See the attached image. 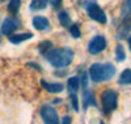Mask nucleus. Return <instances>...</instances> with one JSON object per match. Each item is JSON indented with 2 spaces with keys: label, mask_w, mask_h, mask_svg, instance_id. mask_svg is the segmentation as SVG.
Masks as SVG:
<instances>
[{
  "label": "nucleus",
  "mask_w": 131,
  "mask_h": 124,
  "mask_svg": "<svg viewBox=\"0 0 131 124\" xmlns=\"http://www.w3.org/2000/svg\"><path fill=\"white\" fill-rule=\"evenodd\" d=\"M115 58H117V61H125L126 52H125V48H123L122 44H117V47H115Z\"/></svg>",
  "instance_id": "nucleus-17"
},
{
  "label": "nucleus",
  "mask_w": 131,
  "mask_h": 124,
  "mask_svg": "<svg viewBox=\"0 0 131 124\" xmlns=\"http://www.w3.org/2000/svg\"><path fill=\"white\" fill-rule=\"evenodd\" d=\"M128 44H130V48H131V37L128 38Z\"/></svg>",
  "instance_id": "nucleus-24"
},
{
  "label": "nucleus",
  "mask_w": 131,
  "mask_h": 124,
  "mask_svg": "<svg viewBox=\"0 0 131 124\" xmlns=\"http://www.w3.org/2000/svg\"><path fill=\"white\" fill-rule=\"evenodd\" d=\"M83 101H84V107L86 108L89 105L92 106H96V101H94V97H93V93L92 90H84L83 92Z\"/></svg>",
  "instance_id": "nucleus-12"
},
{
  "label": "nucleus",
  "mask_w": 131,
  "mask_h": 124,
  "mask_svg": "<svg viewBox=\"0 0 131 124\" xmlns=\"http://www.w3.org/2000/svg\"><path fill=\"white\" fill-rule=\"evenodd\" d=\"M41 116L45 124H60L57 111L51 105H43L41 107Z\"/></svg>",
  "instance_id": "nucleus-6"
},
{
  "label": "nucleus",
  "mask_w": 131,
  "mask_h": 124,
  "mask_svg": "<svg viewBox=\"0 0 131 124\" xmlns=\"http://www.w3.org/2000/svg\"><path fill=\"white\" fill-rule=\"evenodd\" d=\"M49 4V0H31L30 3V10H41L45 9Z\"/></svg>",
  "instance_id": "nucleus-14"
},
{
  "label": "nucleus",
  "mask_w": 131,
  "mask_h": 124,
  "mask_svg": "<svg viewBox=\"0 0 131 124\" xmlns=\"http://www.w3.org/2000/svg\"><path fill=\"white\" fill-rule=\"evenodd\" d=\"M58 20H59V22H60L62 26H70V24H71V17H70V15H68L67 12H64V10L59 12Z\"/></svg>",
  "instance_id": "nucleus-16"
},
{
  "label": "nucleus",
  "mask_w": 131,
  "mask_h": 124,
  "mask_svg": "<svg viewBox=\"0 0 131 124\" xmlns=\"http://www.w3.org/2000/svg\"><path fill=\"white\" fill-rule=\"evenodd\" d=\"M30 38H33L31 33H23V34L10 35V37H9V41L12 42V43H15V44H17V43H21V42H24V41H28V39H30Z\"/></svg>",
  "instance_id": "nucleus-13"
},
{
  "label": "nucleus",
  "mask_w": 131,
  "mask_h": 124,
  "mask_svg": "<svg viewBox=\"0 0 131 124\" xmlns=\"http://www.w3.org/2000/svg\"><path fill=\"white\" fill-rule=\"evenodd\" d=\"M100 124H104V123H100Z\"/></svg>",
  "instance_id": "nucleus-25"
},
{
  "label": "nucleus",
  "mask_w": 131,
  "mask_h": 124,
  "mask_svg": "<svg viewBox=\"0 0 131 124\" xmlns=\"http://www.w3.org/2000/svg\"><path fill=\"white\" fill-rule=\"evenodd\" d=\"M119 84L121 85H128L131 84V69H125L121 76H119Z\"/></svg>",
  "instance_id": "nucleus-15"
},
{
  "label": "nucleus",
  "mask_w": 131,
  "mask_h": 124,
  "mask_svg": "<svg viewBox=\"0 0 131 124\" xmlns=\"http://www.w3.org/2000/svg\"><path fill=\"white\" fill-rule=\"evenodd\" d=\"M70 99H71V103H72V107L75 108V111H79V101H78L76 94H70Z\"/></svg>",
  "instance_id": "nucleus-21"
},
{
  "label": "nucleus",
  "mask_w": 131,
  "mask_h": 124,
  "mask_svg": "<svg viewBox=\"0 0 131 124\" xmlns=\"http://www.w3.org/2000/svg\"><path fill=\"white\" fill-rule=\"evenodd\" d=\"M60 124H71V118L70 116H64L62 119V123Z\"/></svg>",
  "instance_id": "nucleus-23"
},
{
  "label": "nucleus",
  "mask_w": 131,
  "mask_h": 124,
  "mask_svg": "<svg viewBox=\"0 0 131 124\" xmlns=\"http://www.w3.org/2000/svg\"><path fill=\"white\" fill-rule=\"evenodd\" d=\"M20 26V24L15 20V18H10V17H7L4 21H3V25H2V33L4 35H8L10 37L16 31V29Z\"/></svg>",
  "instance_id": "nucleus-8"
},
{
  "label": "nucleus",
  "mask_w": 131,
  "mask_h": 124,
  "mask_svg": "<svg viewBox=\"0 0 131 124\" xmlns=\"http://www.w3.org/2000/svg\"><path fill=\"white\" fill-rule=\"evenodd\" d=\"M68 30H70L71 35H72L73 38H80V35H81V31H80V26H79L78 24H73V25H71Z\"/></svg>",
  "instance_id": "nucleus-20"
},
{
  "label": "nucleus",
  "mask_w": 131,
  "mask_h": 124,
  "mask_svg": "<svg viewBox=\"0 0 131 124\" xmlns=\"http://www.w3.org/2000/svg\"><path fill=\"white\" fill-rule=\"evenodd\" d=\"M62 2L63 0H51V5L55 9H59V7L62 5Z\"/></svg>",
  "instance_id": "nucleus-22"
},
{
  "label": "nucleus",
  "mask_w": 131,
  "mask_h": 124,
  "mask_svg": "<svg viewBox=\"0 0 131 124\" xmlns=\"http://www.w3.org/2000/svg\"><path fill=\"white\" fill-rule=\"evenodd\" d=\"M20 5H21V0H10L9 4H8V10L10 13L16 15L20 9Z\"/></svg>",
  "instance_id": "nucleus-19"
},
{
  "label": "nucleus",
  "mask_w": 131,
  "mask_h": 124,
  "mask_svg": "<svg viewBox=\"0 0 131 124\" xmlns=\"http://www.w3.org/2000/svg\"><path fill=\"white\" fill-rule=\"evenodd\" d=\"M41 84L49 93H52V94L60 93V92H63V89H64V85L60 84V82H46L45 80H41Z\"/></svg>",
  "instance_id": "nucleus-9"
},
{
  "label": "nucleus",
  "mask_w": 131,
  "mask_h": 124,
  "mask_svg": "<svg viewBox=\"0 0 131 124\" xmlns=\"http://www.w3.org/2000/svg\"><path fill=\"white\" fill-rule=\"evenodd\" d=\"M49 63L55 68H64L72 63L73 60V51L68 47L63 48H54L47 54Z\"/></svg>",
  "instance_id": "nucleus-2"
},
{
  "label": "nucleus",
  "mask_w": 131,
  "mask_h": 124,
  "mask_svg": "<svg viewBox=\"0 0 131 124\" xmlns=\"http://www.w3.org/2000/svg\"><path fill=\"white\" fill-rule=\"evenodd\" d=\"M52 47V43L50 42V41H45V42H42V43H39L38 44V50H39V52L42 54V55H45V54H49Z\"/></svg>",
  "instance_id": "nucleus-18"
},
{
  "label": "nucleus",
  "mask_w": 131,
  "mask_h": 124,
  "mask_svg": "<svg viewBox=\"0 0 131 124\" xmlns=\"http://www.w3.org/2000/svg\"><path fill=\"white\" fill-rule=\"evenodd\" d=\"M33 26H34L37 30H47L50 28V22L46 17H43V16H36L34 18H33Z\"/></svg>",
  "instance_id": "nucleus-10"
},
{
  "label": "nucleus",
  "mask_w": 131,
  "mask_h": 124,
  "mask_svg": "<svg viewBox=\"0 0 131 124\" xmlns=\"http://www.w3.org/2000/svg\"><path fill=\"white\" fill-rule=\"evenodd\" d=\"M131 30V10L125 8L123 13H122V20H121V25L118 26L117 30V37L118 38H125Z\"/></svg>",
  "instance_id": "nucleus-5"
},
{
  "label": "nucleus",
  "mask_w": 131,
  "mask_h": 124,
  "mask_svg": "<svg viewBox=\"0 0 131 124\" xmlns=\"http://www.w3.org/2000/svg\"><path fill=\"white\" fill-rule=\"evenodd\" d=\"M106 38L104 35H96L91 39L88 44V52L92 55H97L106 48Z\"/></svg>",
  "instance_id": "nucleus-7"
},
{
  "label": "nucleus",
  "mask_w": 131,
  "mask_h": 124,
  "mask_svg": "<svg viewBox=\"0 0 131 124\" xmlns=\"http://www.w3.org/2000/svg\"><path fill=\"white\" fill-rule=\"evenodd\" d=\"M79 86H80V81H79L78 77H71V78H68L67 88H68V93H70V94H76V92L79 90Z\"/></svg>",
  "instance_id": "nucleus-11"
},
{
  "label": "nucleus",
  "mask_w": 131,
  "mask_h": 124,
  "mask_svg": "<svg viewBox=\"0 0 131 124\" xmlns=\"http://www.w3.org/2000/svg\"><path fill=\"white\" fill-rule=\"evenodd\" d=\"M115 76V67L112 63H96L89 68V77L94 82L107 81Z\"/></svg>",
  "instance_id": "nucleus-1"
},
{
  "label": "nucleus",
  "mask_w": 131,
  "mask_h": 124,
  "mask_svg": "<svg viewBox=\"0 0 131 124\" xmlns=\"http://www.w3.org/2000/svg\"><path fill=\"white\" fill-rule=\"evenodd\" d=\"M117 102H118V94L115 90L107 89L102 93L101 105H102V111L105 114H110L112 111H114L117 108Z\"/></svg>",
  "instance_id": "nucleus-3"
},
{
  "label": "nucleus",
  "mask_w": 131,
  "mask_h": 124,
  "mask_svg": "<svg viewBox=\"0 0 131 124\" xmlns=\"http://www.w3.org/2000/svg\"><path fill=\"white\" fill-rule=\"evenodd\" d=\"M85 10L92 20L100 22V24H106V21H107L106 15L94 0H88V2L85 3Z\"/></svg>",
  "instance_id": "nucleus-4"
}]
</instances>
